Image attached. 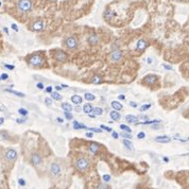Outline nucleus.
I'll list each match as a JSON object with an SVG mask.
<instances>
[{"instance_id": "f257e3e1", "label": "nucleus", "mask_w": 189, "mask_h": 189, "mask_svg": "<svg viewBox=\"0 0 189 189\" xmlns=\"http://www.w3.org/2000/svg\"><path fill=\"white\" fill-rule=\"evenodd\" d=\"M26 61L32 67H42L43 64L45 63V57H44L43 54L40 52H36L27 56Z\"/></svg>"}, {"instance_id": "f03ea898", "label": "nucleus", "mask_w": 189, "mask_h": 189, "mask_svg": "<svg viewBox=\"0 0 189 189\" xmlns=\"http://www.w3.org/2000/svg\"><path fill=\"white\" fill-rule=\"evenodd\" d=\"M16 6H17V10L20 13L27 14V13L31 12L33 2H32V0H17Z\"/></svg>"}, {"instance_id": "7ed1b4c3", "label": "nucleus", "mask_w": 189, "mask_h": 189, "mask_svg": "<svg viewBox=\"0 0 189 189\" xmlns=\"http://www.w3.org/2000/svg\"><path fill=\"white\" fill-rule=\"evenodd\" d=\"M75 167H77V169L80 172H82V173H84V172H86V171L89 170L90 168V161L88 158H85V157H81L79 158L77 161V163H75Z\"/></svg>"}, {"instance_id": "20e7f679", "label": "nucleus", "mask_w": 189, "mask_h": 189, "mask_svg": "<svg viewBox=\"0 0 189 189\" xmlns=\"http://www.w3.org/2000/svg\"><path fill=\"white\" fill-rule=\"evenodd\" d=\"M64 45H65L68 49L73 50L79 46V40H78V38L75 37V36H68V37H66L65 40H64Z\"/></svg>"}, {"instance_id": "39448f33", "label": "nucleus", "mask_w": 189, "mask_h": 189, "mask_svg": "<svg viewBox=\"0 0 189 189\" xmlns=\"http://www.w3.org/2000/svg\"><path fill=\"white\" fill-rule=\"evenodd\" d=\"M29 28H30V30H32V31L39 32L45 29V22H44L43 19H36V20H34L31 25L29 26Z\"/></svg>"}, {"instance_id": "423d86ee", "label": "nucleus", "mask_w": 189, "mask_h": 189, "mask_svg": "<svg viewBox=\"0 0 189 189\" xmlns=\"http://www.w3.org/2000/svg\"><path fill=\"white\" fill-rule=\"evenodd\" d=\"M30 163H31L33 166L37 167V166L42 165V163H43V157H42L38 153H33V154L31 155V158H30Z\"/></svg>"}, {"instance_id": "0eeeda50", "label": "nucleus", "mask_w": 189, "mask_h": 189, "mask_svg": "<svg viewBox=\"0 0 189 189\" xmlns=\"http://www.w3.org/2000/svg\"><path fill=\"white\" fill-rule=\"evenodd\" d=\"M6 161H9L10 163H14L17 158V152L14 149H8L6 152Z\"/></svg>"}, {"instance_id": "6e6552de", "label": "nucleus", "mask_w": 189, "mask_h": 189, "mask_svg": "<svg viewBox=\"0 0 189 189\" xmlns=\"http://www.w3.org/2000/svg\"><path fill=\"white\" fill-rule=\"evenodd\" d=\"M54 59L57 61V62H61V63H64L67 61V54H66L64 51H56V53L54 54Z\"/></svg>"}, {"instance_id": "1a4fd4ad", "label": "nucleus", "mask_w": 189, "mask_h": 189, "mask_svg": "<svg viewBox=\"0 0 189 189\" xmlns=\"http://www.w3.org/2000/svg\"><path fill=\"white\" fill-rule=\"evenodd\" d=\"M148 46H149V43H148L146 39H139L136 44V50H137V51L143 52V51H145V50H146V48Z\"/></svg>"}, {"instance_id": "9d476101", "label": "nucleus", "mask_w": 189, "mask_h": 189, "mask_svg": "<svg viewBox=\"0 0 189 189\" xmlns=\"http://www.w3.org/2000/svg\"><path fill=\"white\" fill-rule=\"evenodd\" d=\"M50 171H51V173H52L54 177H57V175H60V174H61V171H62V169H61V167H60L59 164H56V163H52V164H51V166H50Z\"/></svg>"}, {"instance_id": "9b49d317", "label": "nucleus", "mask_w": 189, "mask_h": 189, "mask_svg": "<svg viewBox=\"0 0 189 189\" xmlns=\"http://www.w3.org/2000/svg\"><path fill=\"white\" fill-rule=\"evenodd\" d=\"M111 59L114 61V62H119L121 59H122V52L120 50H115L111 53Z\"/></svg>"}, {"instance_id": "f8f14e48", "label": "nucleus", "mask_w": 189, "mask_h": 189, "mask_svg": "<svg viewBox=\"0 0 189 189\" xmlns=\"http://www.w3.org/2000/svg\"><path fill=\"white\" fill-rule=\"evenodd\" d=\"M156 80H157V77L154 75H148L147 77H145V83L148 85H153L156 82Z\"/></svg>"}, {"instance_id": "ddd939ff", "label": "nucleus", "mask_w": 189, "mask_h": 189, "mask_svg": "<svg viewBox=\"0 0 189 189\" xmlns=\"http://www.w3.org/2000/svg\"><path fill=\"white\" fill-rule=\"evenodd\" d=\"M155 141L156 143H168L171 141V138L168 136H157L155 138Z\"/></svg>"}, {"instance_id": "4468645a", "label": "nucleus", "mask_w": 189, "mask_h": 189, "mask_svg": "<svg viewBox=\"0 0 189 189\" xmlns=\"http://www.w3.org/2000/svg\"><path fill=\"white\" fill-rule=\"evenodd\" d=\"M88 44L89 45H91V46H95V45H97V44L99 43V38H98V36L97 35H90L89 37H88Z\"/></svg>"}, {"instance_id": "2eb2a0df", "label": "nucleus", "mask_w": 189, "mask_h": 189, "mask_svg": "<svg viewBox=\"0 0 189 189\" xmlns=\"http://www.w3.org/2000/svg\"><path fill=\"white\" fill-rule=\"evenodd\" d=\"M89 151L91 154H97L98 151H99V145L98 143H90L89 146Z\"/></svg>"}, {"instance_id": "dca6fc26", "label": "nucleus", "mask_w": 189, "mask_h": 189, "mask_svg": "<svg viewBox=\"0 0 189 189\" xmlns=\"http://www.w3.org/2000/svg\"><path fill=\"white\" fill-rule=\"evenodd\" d=\"M125 120H127L129 123L136 124L137 121H138V118H136L135 116H133V115H127V116H125Z\"/></svg>"}, {"instance_id": "f3484780", "label": "nucleus", "mask_w": 189, "mask_h": 189, "mask_svg": "<svg viewBox=\"0 0 189 189\" xmlns=\"http://www.w3.org/2000/svg\"><path fill=\"white\" fill-rule=\"evenodd\" d=\"M109 116L115 121H118L120 119V113H118L117 111H112V112L109 113Z\"/></svg>"}, {"instance_id": "a211bd4d", "label": "nucleus", "mask_w": 189, "mask_h": 189, "mask_svg": "<svg viewBox=\"0 0 189 189\" xmlns=\"http://www.w3.org/2000/svg\"><path fill=\"white\" fill-rule=\"evenodd\" d=\"M93 106H91V104H89V103H87V104H84L83 106V112L86 113V114L89 115L90 113L93 112Z\"/></svg>"}, {"instance_id": "6ab92c4d", "label": "nucleus", "mask_w": 189, "mask_h": 189, "mask_svg": "<svg viewBox=\"0 0 189 189\" xmlns=\"http://www.w3.org/2000/svg\"><path fill=\"white\" fill-rule=\"evenodd\" d=\"M102 81H103V79H102V77L101 75H93V80H91V83H93V84H101L102 83Z\"/></svg>"}, {"instance_id": "aec40b11", "label": "nucleus", "mask_w": 189, "mask_h": 189, "mask_svg": "<svg viewBox=\"0 0 189 189\" xmlns=\"http://www.w3.org/2000/svg\"><path fill=\"white\" fill-rule=\"evenodd\" d=\"M71 101L75 104H81L82 103V98L80 96H78V95H75V96L71 97Z\"/></svg>"}, {"instance_id": "412c9836", "label": "nucleus", "mask_w": 189, "mask_h": 189, "mask_svg": "<svg viewBox=\"0 0 189 189\" xmlns=\"http://www.w3.org/2000/svg\"><path fill=\"white\" fill-rule=\"evenodd\" d=\"M112 106L115 109V111H120V109H122V104L120 102H118V101H113Z\"/></svg>"}, {"instance_id": "4be33fe9", "label": "nucleus", "mask_w": 189, "mask_h": 189, "mask_svg": "<svg viewBox=\"0 0 189 189\" xmlns=\"http://www.w3.org/2000/svg\"><path fill=\"white\" fill-rule=\"evenodd\" d=\"M6 91H8V93H13V95H15V96H17V97H20V98H24V97H25V93H19V91H16V90L6 89Z\"/></svg>"}, {"instance_id": "5701e85b", "label": "nucleus", "mask_w": 189, "mask_h": 189, "mask_svg": "<svg viewBox=\"0 0 189 189\" xmlns=\"http://www.w3.org/2000/svg\"><path fill=\"white\" fill-rule=\"evenodd\" d=\"M62 109L65 111V112H71L72 111V106L68 103H62Z\"/></svg>"}, {"instance_id": "b1692460", "label": "nucleus", "mask_w": 189, "mask_h": 189, "mask_svg": "<svg viewBox=\"0 0 189 189\" xmlns=\"http://www.w3.org/2000/svg\"><path fill=\"white\" fill-rule=\"evenodd\" d=\"M73 129H75V130H80V129H86V130H87V127H86V125H84V124L78 123L77 121H75V122H73Z\"/></svg>"}, {"instance_id": "393cba45", "label": "nucleus", "mask_w": 189, "mask_h": 189, "mask_svg": "<svg viewBox=\"0 0 189 189\" xmlns=\"http://www.w3.org/2000/svg\"><path fill=\"white\" fill-rule=\"evenodd\" d=\"M51 97H52V99L57 100V101L62 100V96H61L59 93H56V91H52V93H51Z\"/></svg>"}, {"instance_id": "a878e982", "label": "nucleus", "mask_w": 189, "mask_h": 189, "mask_svg": "<svg viewBox=\"0 0 189 189\" xmlns=\"http://www.w3.org/2000/svg\"><path fill=\"white\" fill-rule=\"evenodd\" d=\"M123 145L125 147H127V149H130V150H133V143H131L130 140H127V139H124L123 140Z\"/></svg>"}, {"instance_id": "bb28decb", "label": "nucleus", "mask_w": 189, "mask_h": 189, "mask_svg": "<svg viewBox=\"0 0 189 189\" xmlns=\"http://www.w3.org/2000/svg\"><path fill=\"white\" fill-rule=\"evenodd\" d=\"M84 98H85L86 100H88V101H93V100H95V98H96V97L93 96V93H86L85 95H84Z\"/></svg>"}, {"instance_id": "cd10ccee", "label": "nucleus", "mask_w": 189, "mask_h": 189, "mask_svg": "<svg viewBox=\"0 0 189 189\" xmlns=\"http://www.w3.org/2000/svg\"><path fill=\"white\" fill-rule=\"evenodd\" d=\"M141 124H154V123H161V120H151V121H143L140 122Z\"/></svg>"}, {"instance_id": "c85d7f7f", "label": "nucleus", "mask_w": 189, "mask_h": 189, "mask_svg": "<svg viewBox=\"0 0 189 189\" xmlns=\"http://www.w3.org/2000/svg\"><path fill=\"white\" fill-rule=\"evenodd\" d=\"M93 112L95 113V115H96V116H100V115H102L103 111L101 109H99V107H95V109H93Z\"/></svg>"}, {"instance_id": "c756f323", "label": "nucleus", "mask_w": 189, "mask_h": 189, "mask_svg": "<svg viewBox=\"0 0 189 189\" xmlns=\"http://www.w3.org/2000/svg\"><path fill=\"white\" fill-rule=\"evenodd\" d=\"M120 129H122V130L125 131V132H127V133H131V132H132V130H131L130 127H127V125H124V124H121Z\"/></svg>"}, {"instance_id": "7c9ffc66", "label": "nucleus", "mask_w": 189, "mask_h": 189, "mask_svg": "<svg viewBox=\"0 0 189 189\" xmlns=\"http://www.w3.org/2000/svg\"><path fill=\"white\" fill-rule=\"evenodd\" d=\"M18 113L21 115V116H27L29 112L27 111V109H18Z\"/></svg>"}, {"instance_id": "2f4dec72", "label": "nucleus", "mask_w": 189, "mask_h": 189, "mask_svg": "<svg viewBox=\"0 0 189 189\" xmlns=\"http://www.w3.org/2000/svg\"><path fill=\"white\" fill-rule=\"evenodd\" d=\"M102 180L103 182H105V183H109V181H111V177H109V174H104L102 177Z\"/></svg>"}, {"instance_id": "473e14b6", "label": "nucleus", "mask_w": 189, "mask_h": 189, "mask_svg": "<svg viewBox=\"0 0 189 189\" xmlns=\"http://www.w3.org/2000/svg\"><path fill=\"white\" fill-rule=\"evenodd\" d=\"M0 135L2 137H4V139H10V136H9V134H8V132H0Z\"/></svg>"}, {"instance_id": "72a5a7b5", "label": "nucleus", "mask_w": 189, "mask_h": 189, "mask_svg": "<svg viewBox=\"0 0 189 189\" xmlns=\"http://www.w3.org/2000/svg\"><path fill=\"white\" fill-rule=\"evenodd\" d=\"M150 107H151V104H147V105H143L141 107H140V111L141 112H145V111H147V109H149Z\"/></svg>"}, {"instance_id": "f704fd0d", "label": "nucleus", "mask_w": 189, "mask_h": 189, "mask_svg": "<svg viewBox=\"0 0 189 189\" xmlns=\"http://www.w3.org/2000/svg\"><path fill=\"white\" fill-rule=\"evenodd\" d=\"M145 137H146V134L143 133V132H140V133L137 134V138H138V139H143Z\"/></svg>"}, {"instance_id": "c9c22d12", "label": "nucleus", "mask_w": 189, "mask_h": 189, "mask_svg": "<svg viewBox=\"0 0 189 189\" xmlns=\"http://www.w3.org/2000/svg\"><path fill=\"white\" fill-rule=\"evenodd\" d=\"M65 117L67 118V119H68V120H71L72 118V115L70 114V112H65Z\"/></svg>"}, {"instance_id": "e433bc0d", "label": "nucleus", "mask_w": 189, "mask_h": 189, "mask_svg": "<svg viewBox=\"0 0 189 189\" xmlns=\"http://www.w3.org/2000/svg\"><path fill=\"white\" fill-rule=\"evenodd\" d=\"M87 130H90L91 132H96V133H101V130H99V129H93V127H87Z\"/></svg>"}, {"instance_id": "4c0bfd02", "label": "nucleus", "mask_w": 189, "mask_h": 189, "mask_svg": "<svg viewBox=\"0 0 189 189\" xmlns=\"http://www.w3.org/2000/svg\"><path fill=\"white\" fill-rule=\"evenodd\" d=\"M98 189H109V187L106 186L105 184L101 183V184H99V186H98Z\"/></svg>"}, {"instance_id": "58836bf2", "label": "nucleus", "mask_w": 189, "mask_h": 189, "mask_svg": "<svg viewBox=\"0 0 189 189\" xmlns=\"http://www.w3.org/2000/svg\"><path fill=\"white\" fill-rule=\"evenodd\" d=\"M45 102H46V104L47 105H51V104H52V99H50V98H46V99H45Z\"/></svg>"}, {"instance_id": "ea45409f", "label": "nucleus", "mask_w": 189, "mask_h": 189, "mask_svg": "<svg viewBox=\"0 0 189 189\" xmlns=\"http://www.w3.org/2000/svg\"><path fill=\"white\" fill-rule=\"evenodd\" d=\"M8 78H9V75H6V73H2V75H0V80L6 81V80H8Z\"/></svg>"}, {"instance_id": "a19ab883", "label": "nucleus", "mask_w": 189, "mask_h": 189, "mask_svg": "<svg viewBox=\"0 0 189 189\" xmlns=\"http://www.w3.org/2000/svg\"><path fill=\"white\" fill-rule=\"evenodd\" d=\"M120 136H122V137H124V138H132V136H131V134H127V133H121L120 134Z\"/></svg>"}, {"instance_id": "79ce46f5", "label": "nucleus", "mask_w": 189, "mask_h": 189, "mask_svg": "<svg viewBox=\"0 0 189 189\" xmlns=\"http://www.w3.org/2000/svg\"><path fill=\"white\" fill-rule=\"evenodd\" d=\"M18 184L20 185V186H25V185H26V181L24 180V179H19V180H18Z\"/></svg>"}, {"instance_id": "37998d69", "label": "nucleus", "mask_w": 189, "mask_h": 189, "mask_svg": "<svg viewBox=\"0 0 189 189\" xmlns=\"http://www.w3.org/2000/svg\"><path fill=\"white\" fill-rule=\"evenodd\" d=\"M130 106H131V107H133V109H136L137 106H138V104H137L136 102H133V101H131V102H130Z\"/></svg>"}, {"instance_id": "c03bdc74", "label": "nucleus", "mask_w": 189, "mask_h": 189, "mask_svg": "<svg viewBox=\"0 0 189 189\" xmlns=\"http://www.w3.org/2000/svg\"><path fill=\"white\" fill-rule=\"evenodd\" d=\"M101 129L107 131V132H112V129H111V127H105V125H103V124L101 125Z\"/></svg>"}, {"instance_id": "a18cd8bd", "label": "nucleus", "mask_w": 189, "mask_h": 189, "mask_svg": "<svg viewBox=\"0 0 189 189\" xmlns=\"http://www.w3.org/2000/svg\"><path fill=\"white\" fill-rule=\"evenodd\" d=\"M0 111H2V112H6V107L3 105L1 102H0Z\"/></svg>"}, {"instance_id": "49530a36", "label": "nucleus", "mask_w": 189, "mask_h": 189, "mask_svg": "<svg viewBox=\"0 0 189 189\" xmlns=\"http://www.w3.org/2000/svg\"><path fill=\"white\" fill-rule=\"evenodd\" d=\"M163 67H164L165 69H167V70H172V66H170V65H166V64H164Z\"/></svg>"}, {"instance_id": "de8ad7c7", "label": "nucleus", "mask_w": 189, "mask_h": 189, "mask_svg": "<svg viewBox=\"0 0 189 189\" xmlns=\"http://www.w3.org/2000/svg\"><path fill=\"white\" fill-rule=\"evenodd\" d=\"M11 27H12V29L13 30H14V31H16V32H18V27H17V26L15 25V24H12V26H11Z\"/></svg>"}, {"instance_id": "09e8293b", "label": "nucleus", "mask_w": 189, "mask_h": 189, "mask_svg": "<svg viewBox=\"0 0 189 189\" xmlns=\"http://www.w3.org/2000/svg\"><path fill=\"white\" fill-rule=\"evenodd\" d=\"M36 87H37L38 89H44V88H45V86H44V84H43V83H37Z\"/></svg>"}, {"instance_id": "8fccbe9b", "label": "nucleus", "mask_w": 189, "mask_h": 189, "mask_svg": "<svg viewBox=\"0 0 189 189\" xmlns=\"http://www.w3.org/2000/svg\"><path fill=\"white\" fill-rule=\"evenodd\" d=\"M4 67H6V68H8V69H11V70H13V69L15 68L13 65H8V64H6V65H4Z\"/></svg>"}, {"instance_id": "3c124183", "label": "nucleus", "mask_w": 189, "mask_h": 189, "mask_svg": "<svg viewBox=\"0 0 189 189\" xmlns=\"http://www.w3.org/2000/svg\"><path fill=\"white\" fill-rule=\"evenodd\" d=\"M112 135H113V138H115V139H117L118 138V134L116 133V132H112Z\"/></svg>"}, {"instance_id": "603ef678", "label": "nucleus", "mask_w": 189, "mask_h": 189, "mask_svg": "<svg viewBox=\"0 0 189 189\" xmlns=\"http://www.w3.org/2000/svg\"><path fill=\"white\" fill-rule=\"evenodd\" d=\"M46 91H47V93H52V87H51V86L47 87V88H46Z\"/></svg>"}, {"instance_id": "864d4df0", "label": "nucleus", "mask_w": 189, "mask_h": 189, "mask_svg": "<svg viewBox=\"0 0 189 189\" xmlns=\"http://www.w3.org/2000/svg\"><path fill=\"white\" fill-rule=\"evenodd\" d=\"M16 121H17V123H24L26 120H25V119H17Z\"/></svg>"}, {"instance_id": "5fc2aeb1", "label": "nucleus", "mask_w": 189, "mask_h": 189, "mask_svg": "<svg viewBox=\"0 0 189 189\" xmlns=\"http://www.w3.org/2000/svg\"><path fill=\"white\" fill-rule=\"evenodd\" d=\"M56 120H57V122H60V123H63V122H64V120H63L62 118H60V117L56 118Z\"/></svg>"}, {"instance_id": "6e6d98bb", "label": "nucleus", "mask_w": 189, "mask_h": 189, "mask_svg": "<svg viewBox=\"0 0 189 189\" xmlns=\"http://www.w3.org/2000/svg\"><path fill=\"white\" fill-rule=\"evenodd\" d=\"M3 122H4V118L1 117V118H0V125H2Z\"/></svg>"}, {"instance_id": "4d7b16f0", "label": "nucleus", "mask_w": 189, "mask_h": 189, "mask_svg": "<svg viewBox=\"0 0 189 189\" xmlns=\"http://www.w3.org/2000/svg\"><path fill=\"white\" fill-rule=\"evenodd\" d=\"M118 98H119V100H123L125 97H124L123 95H120V96H118Z\"/></svg>"}, {"instance_id": "13d9d810", "label": "nucleus", "mask_w": 189, "mask_h": 189, "mask_svg": "<svg viewBox=\"0 0 189 189\" xmlns=\"http://www.w3.org/2000/svg\"><path fill=\"white\" fill-rule=\"evenodd\" d=\"M147 63H148V64H152V59H147Z\"/></svg>"}, {"instance_id": "bf43d9fd", "label": "nucleus", "mask_w": 189, "mask_h": 189, "mask_svg": "<svg viewBox=\"0 0 189 189\" xmlns=\"http://www.w3.org/2000/svg\"><path fill=\"white\" fill-rule=\"evenodd\" d=\"M55 88H56V90H60V89H62V86L57 85V86H55Z\"/></svg>"}, {"instance_id": "052dcab7", "label": "nucleus", "mask_w": 189, "mask_h": 189, "mask_svg": "<svg viewBox=\"0 0 189 189\" xmlns=\"http://www.w3.org/2000/svg\"><path fill=\"white\" fill-rule=\"evenodd\" d=\"M86 136L87 137H93V134H91V133H86Z\"/></svg>"}, {"instance_id": "680f3d73", "label": "nucleus", "mask_w": 189, "mask_h": 189, "mask_svg": "<svg viewBox=\"0 0 189 189\" xmlns=\"http://www.w3.org/2000/svg\"><path fill=\"white\" fill-rule=\"evenodd\" d=\"M3 30H4V32H6V33H9V32H8V29H6V28H4Z\"/></svg>"}, {"instance_id": "e2e57ef3", "label": "nucleus", "mask_w": 189, "mask_h": 189, "mask_svg": "<svg viewBox=\"0 0 189 189\" xmlns=\"http://www.w3.org/2000/svg\"><path fill=\"white\" fill-rule=\"evenodd\" d=\"M164 161H169V159H168L167 157H164Z\"/></svg>"}, {"instance_id": "0e129e2a", "label": "nucleus", "mask_w": 189, "mask_h": 189, "mask_svg": "<svg viewBox=\"0 0 189 189\" xmlns=\"http://www.w3.org/2000/svg\"><path fill=\"white\" fill-rule=\"evenodd\" d=\"M177 1H183V0H177Z\"/></svg>"}, {"instance_id": "69168bd1", "label": "nucleus", "mask_w": 189, "mask_h": 189, "mask_svg": "<svg viewBox=\"0 0 189 189\" xmlns=\"http://www.w3.org/2000/svg\"><path fill=\"white\" fill-rule=\"evenodd\" d=\"M3 1H8V0H3Z\"/></svg>"}]
</instances>
